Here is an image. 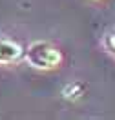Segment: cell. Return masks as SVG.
I'll return each instance as SVG.
<instances>
[{
  "mask_svg": "<svg viewBox=\"0 0 115 120\" xmlns=\"http://www.w3.org/2000/svg\"><path fill=\"white\" fill-rule=\"evenodd\" d=\"M28 62L38 69H55L62 64V53L46 42H35L26 51Z\"/></svg>",
  "mask_w": 115,
  "mask_h": 120,
  "instance_id": "cell-1",
  "label": "cell"
},
{
  "mask_svg": "<svg viewBox=\"0 0 115 120\" xmlns=\"http://www.w3.org/2000/svg\"><path fill=\"white\" fill-rule=\"evenodd\" d=\"M22 55H24V51H22V47H20L18 44L0 38V64L16 62V60H20Z\"/></svg>",
  "mask_w": 115,
  "mask_h": 120,
  "instance_id": "cell-2",
  "label": "cell"
}]
</instances>
